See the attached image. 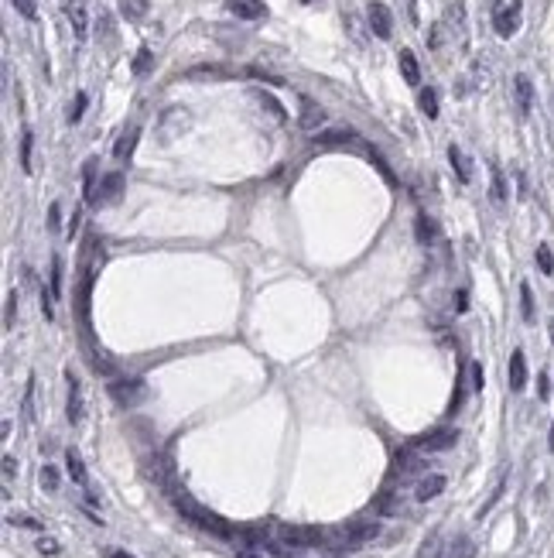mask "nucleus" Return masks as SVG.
<instances>
[{
	"mask_svg": "<svg viewBox=\"0 0 554 558\" xmlns=\"http://www.w3.org/2000/svg\"><path fill=\"white\" fill-rule=\"evenodd\" d=\"M171 504L178 507V514H182L185 521H192L195 528H202V531H212L216 538H237V531H233V524L230 521H223L219 514H212V510H206V507H199L185 490H171Z\"/></svg>",
	"mask_w": 554,
	"mask_h": 558,
	"instance_id": "obj_1",
	"label": "nucleus"
},
{
	"mask_svg": "<svg viewBox=\"0 0 554 558\" xmlns=\"http://www.w3.org/2000/svg\"><path fill=\"white\" fill-rule=\"evenodd\" d=\"M110 398L120 408H133V404L147 401V384L140 377H117V380H110Z\"/></svg>",
	"mask_w": 554,
	"mask_h": 558,
	"instance_id": "obj_2",
	"label": "nucleus"
},
{
	"mask_svg": "<svg viewBox=\"0 0 554 558\" xmlns=\"http://www.w3.org/2000/svg\"><path fill=\"white\" fill-rule=\"evenodd\" d=\"M188 127H192V113H188V110H182V107L164 110L161 120H158V141L161 144H171V141L182 137Z\"/></svg>",
	"mask_w": 554,
	"mask_h": 558,
	"instance_id": "obj_3",
	"label": "nucleus"
},
{
	"mask_svg": "<svg viewBox=\"0 0 554 558\" xmlns=\"http://www.w3.org/2000/svg\"><path fill=\"white\" fill-rule=\"evenodd\" d=\"M459 442V432L455 428H435V432H428V435H418L414 439V449L418 452H445V449H451Z\"/></svg>",
	"mask_w": 554,
	"mask_h": 558,
	"instance_id": "obj_4",
	"label": "nucleus"
},
{
	"mask_svg": "<svg viewBox=\"0 0 554 558\" xmlns=\"http://www.w3.org/2000/svg\"><path fill=\"white\" fill-rule=\"evenodd\" d=\"M281 541L301 552V548H312V545H318V541H325V534L318 531V528H298V524H284V528H281Z\"/></svg>",
	"mask_w": 554,
	"mask_h": 558,
	"instance_id": "obj_5",
	"label": "nucleus"
},
{
	"mask_svg": "<svg viewBox=\"0 0 554 558\" xmlns=\"http://www.w3.org/2000/svg\"><path fill=\"white\" fill-rule=\"evenodd\" d=\"M493 27H496V34H500V38L517 34V27H520V0H513L510 7H500V11H496V18H493Z\"/></svg>",
	"mask_w": 554,
	"mask_h": 558,
	"instance_id": "obj_6",
	"label": "nucleus"
},
{
	"mask_svg": "<svg viewBox=\"0 0 554 558\" xmlns=\"http://www.w3.org/2000/svg\"><path fill=\"white\" fill-rule=\"evenodd\" d=\"M62 11H65V18H69V25L76 31V38L86 41V34H89V18H86V4L82 0H62Z\"/></svg>",
	"mask_w": 554,
	"mask_h": 558,
	"instance_id": "obj_7",
	"label": "nucleus"
},
{
	"mask_svg": "<svg viewBox=\"0 0 554 558\" xmlns=\"http://www.w3.org/2000/svg\"><path fill=\"white\" fill-rule=\"evenodd\" d=\"M369 27L376 38H390L394 34V14L387 4H369Z\"/></svg>",
	"mask_w": 554,
	"mask_h": 558,
	"instance_id": "obj_8",
	"label": "nucleus"
},
{
	"mask_svg": "<svg viewBox=\"0 0 554 558\" xmlns=\"http://www.w3.org/2000/svg\"><path fill=\"white\" fill-rule=\"evenodd\" d=\"M298 107H301V117H298V124H301L305 131H318V127L325 124V110L318 107L315 100H308V96H298Z\"/></svg>",
	"mask_w": 554,
	"mask_h": 558,
	"instance_id": "obj_9",
	"label": "nucleus"
},
{
	"mask_svg": "<svg viewBox=\"0 0 554 558\" xmlns=\"http://www.w3.org/2000/svg\"><path fill=\"white\" fill-rule=\"evenodd\" d=\"M65 384H69V404H65V415H69V422L72 425H79L82 418V391H79V377L69 370L65 373Z\"/></svg>",
	"mask_w": 554,
	"mask_h": 558,
	"instance_id": "obj_10",
	"label": "nucleus"
},
{
	"mask_svg": "<svg viewBox=\"0 0 554 558\" xmlns=\"http://www.w3.org/2000/svg\"><path fill=\"white\" fill-rule=\"evenodd\" d=\"M226 7L237 14L239 21H260V18H267V7L260 0H226Z\"/></svg>",
	"mask_w": 554,
	"mask_h": 558,
	"instance_id": "obj_11",
	"label": "nucleus"
},
{
	"mask_svg": "<svg viewBox=\"0 0 554 558\" xmlns=\"http://www.w3.org/2000/svg\"><path fill=\"white\" fill-rule=\"evenodd\" d=\"M527 387V356L524 349L510 353V391H524Z\"/></svg>",
	"mask_w": 554,
	"mask_h": 558,
	"instance_id": "obj_12",
	"label": "nucleus"
},
{
	"mask_svg": "<svg viewBox=\"0 0 554 558\" xmlns=\"http://www.w3.org/2000/svg\"><path fill=\"white\" fill-rule=\"evenodd\" d=\"M445 486H449V479L442 476V473H431V476H424L421 483H418V493H414V497H418L421 504H428V500L442 497V493H445Z\"/></svg>",
	"mask_w": 554,
	"mask_h": 558,
	"instance_id": "obj_13",
	"label": "nucleus"
},
{
	"mask_svg": "<svg viewBox=\"0 0 554 558\" xmlns=\"http://www.w3.org/2000/svg\"><path fill=\"white\" fill-rule=\"evenodd\" d=\"M380 534V524H373V521H363V524H349L343 531V541L345 545H367Z\"/></svg>",
	"mask_w": 554,
	"mask_h": 558,
	"instance_id": "obj_14",
	"label": "nucleus"
},
{
	"mask_svg": "<svg viewBox=\"0 0 554 558\" xmlns=\"http://www.w3.org/2000/svg\"><path fill=\"white\" fill-rule=\"evenodd\" d=\"M449 161H451V168H455V175H459V182L469 186V182H473V161L466 158V151H462L459 144L449 148Z\"/></svg>",
	"mask_w": 554,
	"mask_h": 558,
	"instance_id": "obj_15",
	"label": "nucleus"
},
{
	"mask_svg": "<svg viewBox=\"0 0 554 558\" xmlns=\"http://www.w3.org/2000/svg\"><path fill=\"white\" fill-rule=\"evenodd\" d=\"M397 65H400L404 79L411 82V86H418V82H421V65H418V58H414L411 48H400V52H397Z\"/></svg>",
	"mask_w": 554,
	"mask_h": 558,
	"instance_id": "obj_16",
	"label": "nucleus"
},
{
	"mask_svg": "<svg viewBox=\"0 0 554 558\" xmlns=\"http://www.w3.org/2000/svg\"><path fill=\"white\" fill-rule=\"evenodd\" d=\"M137 137H140V127H131V131H124L117 137V144H113V158L117 161H131L133 148H137Z\"/></svg>",
	"mask_w": 554,
	"mask_h": 558,
	"instance_id": "obj_17",
	"label": "nucleus"
},
{
	"mask_svg": "<svg viewBox=\"0 0 554 558\" xmlns=\"http://www.w3.org/2000/svg\"><path fill=\"white\" fill-rule=\"evenodd\" d=\"M65 466H69V476H72V483L86 490V486H89V473H86V462H82V455L76 449L65 452Z\"/></svg>",
	"mask_w": 554,
	"mask_h": 558,
	"instance_id": "obj_18",
	"label": "nucleus"
},
{
	"mask_svg": "<svg viewBox=\"0 0 554 558\" xmlns=\"http://www.w3.org/2000/svg\"><path fill=\"white\" fill-rule=\"evenodd\" d=\"M356 134L349 131V127H332V131H322L315 134V148H336V144H345V141H352Z\"/></svg>",
	"mask_w": 554,
	"mask_h": 558,
	"instance_id": "obj_19",
	"label": "nucleus"
},
{
	"mask_svg": "<svg viewBox=\"0 0 554 558\" xmlns=\"http://www.w3.org/2000/svg\"><path fill=\"white\" fill-rule=\"evenodd\" d=\"M513 89H517V107H520V113L527 117L530 103H534V86H530L527 76H517V79H513Z\"/></svg>",
	"mask_w": 554,
	"mask_h": 558,
	"instance_id": "obj_20",
	"label": "nucleus"
},
{
	"mask_svg": "<svg viewBox=\"0 0 554 558\" xmlns=\"http://www.w3.org/2000/svg\"><path fill=\"white\" fill-rule=\"evenodd\" d=\"M124 192V175H106L103 179V186H100V192H96V202H110V199H117Z\"/></svg>",
	"mask_w": 554,
	"mask_h": 558,
	"instance_id": "obj_21",
	"label": "nucleus"
},
{
	"mask_svg": "<svg viewBox=\"0 0 554 558\" xmlns=\"http://www.w3.org/2000/svg\"><path fill=\"white\" fill-rule=\"evenodd\" d=\"M117 4H120V14H124L127 21H144L147 11H151L147 0H117Z\"/></svg>",
	"mask_w": 554,
	"mask_h": 558,
	"instance_id": "obj_22",
	"label": "nucleus"
},
{
	"mask_svg": "<svg viewBox=\"0 0 554 558\" xmlns=\"http://www.w3.org/2000/svg\"><path fill=\"white\" fill-rule=\"evenodd\" d=\"M394 462H397V469H400V473H421L424 466H428L421 455H414L411 449H400V452H397Z\"/></svg>",
	"mask_w": 554,
	"mask_h": 558,
	"instance_id": "obj_23",
	"label": "nucleus"
},
{
	"mask_svg": "<svg viewBox=\"0 0 554 558\" xmlns=\"http://www.w3.org/2000/svg\"><path fill=\"white\" fill-rule=\"evenodd\" d=\"M418 103H421V113L428 117V120H435L438 117V89H421V96H418Z\"/></svg>",
	"mask_w": 554,
	"mask_h": 558,
	"instance_id": "obj_24",
	"label": "nucleus"
},
{
	"mask_svg": "<svg viewBox=\"0 0 554 558\" xmlns=\"http://www.w3.org/2000/svg\"><path fill=\"white\" fill-rule=\"evenodd\" d=\"M257 100H260V107H264V110H270V113H274V120H281V124L288 120L284 107H281V103H277V100H274L270 93H257Z\"/></svg>",
	"mask_w": 554,
	"mask_h": 558,
	"instance_id": "obj_25",
	"label": "nucleus"
},
{
	"mask_svg": "<svg viewBox=\"0 0 554 558\" xmlns=\"http://www.w3.org/2000/svg\"><path fill=\"white\" fill-rule=\"evenodd\" d=\"M520 312H524V322H534V292L527 281L520 285Z\"/></svg>",
	"mask_w": 554,
	"mask_h": 558,
	"instance_id": "obj_26",
	"label": "nucleus"
},
{
	"mask_svg": "<svg viewBox=\"0 0 554 558\" xmlns=\"http://www.w3.org/2000/svg\"><path fill=\"white\" fill-rule=\"evenodd\" d=\"M537 267H541V274H554V254L548 243L537 247Z\"/></svg>",
	"mask_w": 554,
	"mask_h": 558,
	"instance_id": "obj_27",
	"label": "nucleus"
},
{
	"mask_svg": "<svg viewBox=\"0 0 554 558\" xmlns=\"http://www.w3.org/2000/svg\"><path fill=\"white\" fill-rule=\"evenodd\" d=\"M48 292L52 298H62V257L52 261V281H48Z\"/></svg>",
	"mask_w": 554,
	"mask_h": 558,
	"instance_id": "obj_28",
	"label": "nucleus"
},
{
	"mask_svg": "<svg viewBox=\"0 0 554 558\" xmlns=\"http://www.w3.org/2000/svg\"><path fill=\"white\" fill-rule=\"evenodd\" d=\"M93 182H96V161H86V182H82V195L93 202L96 192H93Z\"/></svg>",
	"mask_w": 554,
	"mask_h": 558,
	"instance_id": "obj_29",
	"label": "nucleus"
},
{
	"mask_svg": "<svg viewBox=\"0 0 554 558\" xmlns=\"http://www.w3.org/2000/svg\"><path fill=\"white\" fill-rule=\"evenodd\" d=\"M147 69H151V48H140L137 58H133V72H137V76H147Z\"/></svg>",
	"mask_w": 554,
	"mask_h": 558,
	"instance_id": "obj_30",
	"label": "nucleus"
},
{
	"mask_svg": "<svg viewBox=\"0 0 554 558\" xmlns=\"http://www.w3.org/2000/svg\"><path fill=\"white\" fill-rule=\"evenodd\" d=\"M418 240H421V243H431V240H435V226H431V219H428V216H418Z\"/></svg>",
	"mask_w": 554,
	"mask_h": 558,
	"instance_id": "obj_31",
	"label": "nucleus"
},
{
	"mask_svg": "<svg viewBox=\"0 0 554 558\" xmlns=\"http://www.w3.org/2000/svg\"><path fill=\"white\" fill-rule=\"evenodd\" d=\"M31 144H34V137H31V131H25V137H21V168L25 171H31Z\"/></svg>",
	"mask_w": 554,
	"mask_h": 558,
	"instance_id": "obj_32",
	"label": "nucleus"
},
{
	"mask_svg": "<svg viewBox=\"0 0 554 558\" xmlns=\"http://www.w3.org/2000/svg\"><path fill=\"white\" fill-rule=\"evenodd\" d=\"M473 541H466V538H462V541H459V545H451L449 548V555L445 558H473Z\"/></svg>",
	"mask_w": 554,
	"mask_h": 558,
	"instance_id": "obj_33",
	"label": "nucleus"
},
{
	"mask_svg": "<svg viewBox=\"0 0 554 558\" xmlns=\"http://www.w3.org/2000/svg\"><path fill=\"white\" fill-rule=\"evenodd\" d=\"M493 199H496V202H506V182H503L500 168H493Z\"/></svg>",
	"mask_w": 554,
	"mask_h": 558,
	"instance_id": "obj_34",
	"label": "nucleus"
},
{
	"mask_svg": "<svg viewBox=\"0 0 554 558\" xmlns=\"http://www.w3.org/2000/svg\"><path fill=\"white\" fill-rule=\"evenodd\" d=\"M41 486H45L48 493L58 490V473H55V466H41Z\"/></svg>",
	"mask_w": 554,
	"mask_h": 558,
	"instance_id": "obj_35",
	"label": "nucleus"
},
{
	"mask_svg": "<svg viewBox=\"0 0 554 558\" xmlns=\"http://www.w3.org/2000/svg\"><path fill=\"white\" fill-rule=\"evenodd\" d=\"M25 418L34 422V377L27 380V391H25Z\"/></svg>",
	"mask_w": 554,
	"mask_h": 558,
	"instance_id": "obj_36",
	"label": "nucleus"
},
{
	"mask_svg": "<svg viewBox=\"0 0 554 558\" xmlns=\"http://www.w3.org/2000/svg\"><path fill=\"white\" fill-rule=\"evenodd\" d=\"M86 103H89V96H86V93H79V96H76V107L69 110V120H72V124H79V117L86 113Z\"/></svg>",
	"mask_w": 554,
	"mask_h": 558,
	"instance_id": "obj_37",
	"label": "nucleus"
},
{
	"mask_svg": "<svg viewBox=\"0 0 554 558\" xmlns=\"http://www.w3.org/2000/svg\"><path fill=\"white\" fill-rule=\"evenodd\" d=\"M38 552H41V555H58L62 548H58V541H52V538L41 534V538H38Z\"/></svg>",
	"mask_w": 554,
	"mask_h": 558,
	"instance_id": "obj_38",
	"label": "nucleus"
},
{
	"mask_svg": "<svg viewBox=\"0 0 554 558\" xmlns=\"http://www.w3.org/2000/svg\"><path fill=\"white\" fill-rule=\"evenodd\" d=\"M537 391H541V401L551 398V377H548V373H541V377H537Z\"/></svg>",
	"mask_w": 554,
	"mask_h": 558,
	"instance_id": "obj_39",
	"label": "nucleus"
},
{
	"mask_svg": "<svg viewBox=\"0 0 554 558\" xmlns=\"http://www.w3.org/2000/svg\"><path fill=\"white\" fill-rule=\"evenodd\" d=\"M14 473H18V462H14V455H4V479L11 483V479H14Z\"/></svg>",
	"mask_w": 554,
	"mask_h": 558,
	"instance_id": "obj_40",
	"label": "nucleus"
},
{
	"mask_svg": "<svg viewBox=\"0 0 554 558\" xmlns=\"http://www.w3.org/2000/svg\"><path fill=\"white\" fill-rule=\"evenodd\" d=\"M482 384H486V373H482V363H473V387H475V391H482Z\"/></svg>",
	"mask_w": 554,
	"mask_h": 558,
	"instance_id": "obj_41",
	"label": "nucleus"
},
{
	"mask_svg": "<svg viewBox=\"0 0 554 558\" xmlns=\"http://www.w3.org/2000/svg\"><path fill=\"white\" fill-rule=\"evenodd\" d=\"M14 4L21 7V14H25L27 21H34V18H38V11H34V4H31V0H14Z\"/></svg>",
	"mask_w": 554,
	"mask_h": 558,
	"instance_id": "obj_42",
	"label": "nucleus"
},
{
	"mask_svg": "<svg viewBox=\"0 0 554 558\" xmlns=\"http://www.w3.org/2000/svg\"><path fill=\"white\" fill-rule=\"evenodd\" d=\"M455 305H459V312H466V309H469V294H466V292H459V298H455Z\"/></svg>",
	"mask_w": 554,
	"mask_h": 558,
	"instance_id": "obj_43",
	"label": "nucleus"
},
{
	"mask_svg": "<svg viewBox=\"0 0 554 558\" xmlns=\"http://www.w3.org/2000/svg\"><path fill=\"white\" fill-rule=\"evenodd\" d=\"M237 558H267V555H260V552H237Z\"/></svg>",
	"mask_w": 554,
	"mask_h": 558,
	"instance_id": "obj_44",
	"label": "nucleus"
},
{
	"mask_svg": "<svg viewBox=\"0 0 554 558\" xmlns=\"http://www.w3.org/2000/svg\"><path fill=\"white\" fill-rule=\"evenodd\" d=\"M106 558H133V555H127V552H113V548H110V552H106Z\"/></svg>",
	"mask_w": 554,
	"mask_h": 558,
	"instance_id": "obj_45",
	"label": "nucleus"
},
{
	"mask_svg": "<svg viewBox=\"0 0 554 558\" xmlns=\"http://www.w3.org/2000/svg\"><path fill=\"white\" fill-rule=\"evenodd\" d=\"M548 446H551V449H554V425H551V435H548Z\"/></svg>",
	"mask_w": 554,
	"mask_h": 558,
	"instance_id": "obj_46",
	"label": "nucleus"
},
{
	"mask_svg": "<svg viewBox=\"0 0 554 558\" xmlns=\"http://www.w3.org/2000/svg\"><path fill=\"white\" fill-rule=\"evenodd\" d=\"M548 332H551V343H554V319L548 322Z\"/></svg>",
	"mask_w": 554,
	"mask_h": 558,
	"instance_id": "obj_47",
	"label": "nucleus"
},
{
	"mask_svg": "<svg viewBox=\"0 0 554 558\" xmlns=\"http://www.w3.org/2000/svg\"><path fill=\"white\" fill-rule=\"evenodd\" d=\"M301 4H318V0H301Z\"/></svg>",
	"mask_w": 554,
	"mask_h": 558,
	"instance_id": "obj_48",
	"label": "nucleus"
},
{
	"mask_svg": "<svg viewBox=\"0 0 554 558\" xmlns=\"http://www.w3.org/2000/svg\"><path fill=\"white\" fill-rule=\"evenodd\" d=\"M336 558H343V555H336Z\"/></svg>",
	"mask_w": 554,
	"mask_h": 558,
	"instance_id": "obj_49",
	"label": "nucleus"
}]
</instances>
